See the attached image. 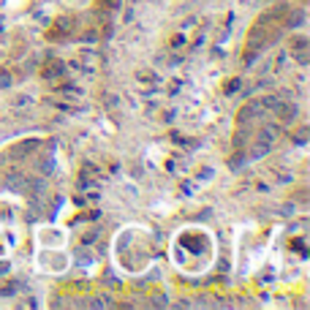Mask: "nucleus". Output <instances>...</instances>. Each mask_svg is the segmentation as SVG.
I'll return each mask as SVG.
<instances>
[{"mask_svg":"<svg viewBox=\"0 0 310 310\" xmlns=\"http://www.w3.org/2000/svg\"><path fill=\"white\" fill-rule=\"evenodd\" d=\"M305 139H307V128H302V131H297V133H294V142H299V145H302Z\"/></svg>","mask_w":310,"mask_h":310,"instance_id":"f8f14e48","label":"nucleus"},{"mask_svg":"<svg viewBox=\"0 0 310 310\" xmlns=\"http://www.w3.org/2000/svg\"><path fill=\"white\" fill-rule=\"evenodd\" d=\"M117 6H120V0H98V9L103 11H115Z\"/></svg>","mask_w":310,"mask_h":310,"instance_id":"9d476101","label":"nucleus"},{"mask_svg":"<svg viewBox=\"0 0 310 310\" xmlns=\"http://www.w3.org/2000/svg\"><path fill=\"white\" fill-rule=\"evenodd\" d=\"M90 305H93V307H112V305H115V299L109 297V294H98V297H93V299H90Z\"/></svg>","mask_w":310,"mask_h":310,"instance_id":"1a4fd4ad","label":"nucleus"},{"mask_svg":"<svg viewBox=\"0 0 310 310\" xmlns=\"http://www.w3.org/2000/svg\"><path fill=\"white\" fill-rule=\"evenodd\" d=\"M74 33V19L71 17H60V19H54V25L49 27V33H46V38L49 41H63L66 36Z\"/></svg>","mask_w":310,"mask_h":310,"instance_id":"f03ea898","label":"nucleus"},{"mask_svg":"<svg viewBox=\"0 0 310 310\" xmlns=\"http://www.w3.org/2000/svg\"><path fill=\"white\" fill-rule=\"evenodd\" d=\"M36 147H38V142L36 139H25V142H17L11 150H9V155L14 158V161H19V158H25L30 153H36Z\"/></svg>","mask_w":310,"mask_h":310,"instance_id":"423d86ee","label":"nucleus"},{"mask_svg":"<svg viewBox=\"0 0 310 310\" xmlns=\"http://www.w3.org/2000/svg\"><path fill=\"white\" fill-rule=\"evenodd\" d=\"M272 112L277 115V120H280V123H294L299 117V106H297V103H291V101H277V106L272 109Z\"/></svg>","mask_w":310,"mask_h":310,"instance_id":"20e7f679","label":"nucleus"},{"mask_svg":"<svg viewBox=\"0 0 310 310\" xmlns=\"http://www.w3.org/2000/svg\"><path fill=\"white\" fill-rule=\"evenodd\" d=\"M277 136H280V128H277V125H264V128L259 131V142H264V145H275L277 142Z\"/></svg>","mask_w":310,"mask_h":310,"instance_id":"6e6552de","label":"nucleus"},{"mask_svg":"<svg viewBox=\"0 0 310 310\" xmlns=\"http://www.w3.org/2000/svg\"><path fill=\"white\" fill-rule=\"evenodd\" d=\"M0 87H11V74L0 68Z\"/></svg>","mask_w":310,"mask_h":310,"instance_id":"9b49d317","label":"nucleus"},{"mask_svg":"<svg viewBox=\"0 0 310 310\" xmlns=\"http://www.w3.org/2000/svg\"><path fill=\"white\" fill-rule=\"evenodd\" d=\"M63 74H66V63L58 60V58H49L44 63L41 68V76L46 79V82H54V79H63Z\"/></svg>","mask_w":310,"mask_h":310,"instance_id":"39448f33","label":"nucleus"},{"mask_svg":"<svg viewBox=\"0 0 310 310\" xmlns=\"http://www.w3.org/2000/svg\"><path fill=\"white\" fill-rule=\"evenodd\" d=\"M237 87H240V79H232V82L226 84V90H223V93H234Z\"/></svg>","mask_w":310,"mask_h":310,"instance_id":"ddd939ff","label":"nucleus"},{"mask_svg":"<svg viewBox=\"0 0 310 310\" xmlns=\"http://www.w3.org/2000/svg\"><path fill=\"white\" fill-rule=\"evenodd\" d=\"M3 185L9 190H19V193H25V185H27V177L22 172H9L3 177Z\"/></svg>","mask_w":310,"mask_h":310,"instance_id":"0eeeda50","label":"nucleus"},{"mask_svg":"<svg viewBox=\"0 0 310 310\" xmlns=\"http://www.w3.org/2000/svg\"><path fill=\"white\" fill-rule=\"evenodd\" d=\"M261 115H264V106H261V101H248V103L240 109V112H237V123H240V125L256 123Z\"/></svg>","mask_w":310,"mask_h":310,"instance_id":"f257e3e1","label":"nucleus"},{"mask_svg":"<svg viewBox=\"0 0 310 310\" xmlns=\"http://www.w3.org/2000/svg\"><path fill=\"white\" fill-rule=\"evenodd\" d=\"M289 49L294 52V58H297V63H302L305 66L307 58H310V41L305 36H294L291 41H289Z\"/></svg>","mask_w":310,"mask_h":310,"instance_id":"7ed1b4c3","label":"nucleus"}]
</instances>
